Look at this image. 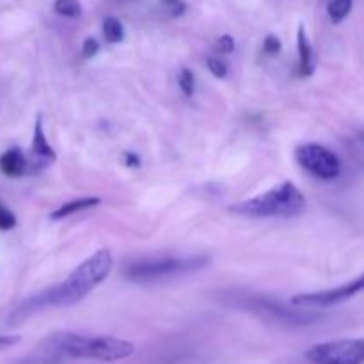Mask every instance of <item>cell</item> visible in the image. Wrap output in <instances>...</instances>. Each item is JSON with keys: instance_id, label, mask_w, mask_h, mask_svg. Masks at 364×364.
I'll return each mask as SVG.
<instances>
[{"instance_id": "1", "label": "cell", "mask_w": 364, "mask_h": 364, "mask_svg": "<svg viewBox=\"0 0 364 364\" xmlns=\"http://www.w3.org/2000/svg\"><path fill=\"white\" fill-rule=\"evenodd\" d=\"M112 270L111 251H96L91 258L80 263L73 270L62 283L39 291L36 295L29 297L25 302L20 304L11 314V322L29 318L31 314L39 311L50 309V307H68L80 302L85 295H89L96 286H100Z\"/></svg>"}, {"instance_id": "2", "label": "cell", "mask_w": 364, "mask_h": 364, "mask_svg": "<svg viewBox=\"0 0 364 364\" xmlns=\"http://www.w3.org/2000/svg\"><path fill=\"white\" fill-rule=\"evenodd\" d=\"M48 360L54 359H94L114 363L130 357L135 345L114 336H82L75 332H57L41 345Z\"/></svg>"}, {"instance_id": "3", "label": "cell", "mask_w": 364, "mask_h": 364, "mask_svg": "<svg viewBox=\"0 0 364 364\" xmlns=\"http://www.w3.org/2000/svg\"><path fill=\"white\" fill-rule=\"evenodd\" d=\"M304 208H306V197L302 192L291 181H283L260 196L231 204L230 211L247 218H286L302 214Z\"/></svg>"}, {"instance_id": "4", "label": "cell", "mask_w": 364, "mask_h": 364, "mask_svg": "<svg viewBox=\"0 0 364 364\" xmlns=\"http://www.w3.org/2000/svg\"><path fill=\"white\" fill-rule=\"evenodd\" d=\"M208 261L210 260L206 256L162 258V260L141 261V263L130 265L125 270V276L132 283H153V281L167 279V277L181 276V274L203 269Z\"/></svg>"}, {"instance_id": "5", "label": "cell", "mask_w": 364, "mask_h": 364, "mask_svg": "<svg viewBox=\"0 0 364 364\" xmlns=\"http://www.w3.org/2000/svg\"><path fill=\"white\" fill-rule=\"evenodd\" d=\"M311 364H364V337L318 343L306 352Z\"/></svg>"}, {"instance_id": "6", "label": "cell", "mask_w": 364, "mask_h": 364, "mask_svg": "<svg viewBox=\"0 0 364 364\" xmlns=\"http://www.w3.org/2000/svg\"><path fill=\"white\" fill-rule=\"evenodd\" d=\"M295 158L300 167L311 176L323 181H332L342 174V160L326 146L302 144L297 148Z\"/></svg>"}, {"instance_id": "7", "label": "cell", "mask_w": 364, "mask_h": 364, "mask_svg": "<svg viewBox=\"0 0 364 364\" xmlns=\"http://www.w3.org/2000/svg\"><path fill=\"white\" fill-rule=\"evenodd\" d=\"M360 291H364V272L359 277H356V279L342 284V286L313 291V293H300V295L291 299V304L297 307H304V309H329V307L343 304L352 299V297L359 295Z\"/></svg>"}, {"instance_id": "8", "label": "cell", "mask_w": 364, "mask_h": 364, "mask_svg": "<svg viewBox=\"0 0 364 364\" xmlns=\"http://www.w3.org/2000/svg\"><path fill=\"white\" fill-rule=\"evenodd\" d=\"M31 153H32V158H34V165L38 169H43V167H46V165H50L52 162L57 158V155H55V150L52 148L50 144H48V141H46L41 115H38V118H36Z\"/></svg>"}, {"instance_id": "9", "label": "cell", "mask_w": 364, "mask_h": 364, "mask_svg": "<svg viewBox=\"0 0 364 364\" xmlns=\"http://www.w3.org/2000/svg\"><path fill=\"white\" fill-rule=\"evenodd\" d=\"M0 171L8 178H20L27 174L29 160L20 148H11L0 155Z\"/></svg>"}, {"instance_id": "10", "label": "cell", "mask_w": 364, "mask_h": 364, "mask_svg": "<svg viewBox=\"0 0 364 364\" xmlns=\"http://www.w3.org/2000/svg\"><path fill=\"white\" fill-rule=\"evenodd\" d=\"M297 52H299V69H297L299 77H311L314 71V54L313 46H311L302 25H300L299 32H297Z\"/></svg>"}, {"instance_id": "11", "label": "cell", "mask_w": 364, "mask_h": 364, "mask_svg": "<svg viewBox=\"0 0 364 364\" xmlns=\"http://www.w3.org/2000/svg\"><path fill=\"white\" fill-rule=\"evenodd\" d=\"M100 203H102L100 197H94V196L80 197V200H73V201H69V203L59 206L55 211H52L50 218H52V220H61V218L69 217V215H73V214H78V211L91 210V208L98 206Z\"/></svg>"}, {"instance_id": "12", "label": "cell", "mask_w": 364, "mask_h": 364, "mask_svg": "<svg viewBox=\"0 0 364 364\" xmlns=\"http://www.w3.org/2000/svg\"><path fill=\"white\" fill-rule=\"evenodd\" d=\"M352 11V0H329L327 15L332 23H342Z\"/></svg>"}, {"instance_id": "13", "label": "cell", "mask_w": 364, "mask_h": 364, "mask_svg": "<svg viewBox=\"0 0 364 364\" xmlns=\"http://www.w3.org/2000/svg\"><path fill=\"white\" fill-rule=\"evenodd\" d=\"M104 36L108 43H121L125 38L123 23L114 16H107L104 20Z\"/></svg>"}, {"instance_id": "14", "label": "cell", "mask_w": 364, "mask_h": 364, "mask_svg": "<svg viewBox=\"0 0 364 364\" xmlns=\"http://www.w3.org/2000/svg\"><path fill=\"white\" fill-rule=\"evenodd\" d=\"M54 11L64 18H78L82 15V6L78 0H55Z\"/></svg>"}, {"instance_id": "15", "label": "cell", "mask_w": 364, "mask_h": 364, "mask_svg": "<svg viewBox=\"0 0 364 364\" xmlns=\"http://www.w3.org/2000/svg\"><path fill=\"white\" fill-rule=\"evenodd\" d=\"M178 85H180L183 96L190 98L194 96V89H196V78H194V73L188 68H183L180 71V77H178Z\"/></svg>"}, {"instance_id": "16", "label": "cell", "mask_w": 364, "mask_h": 364, "mask_svg": "<svg viewBox=\"0 0 364 364\" xmlns=\"http://www.w3.org/2000/svg\"><path fill=\"white\" fill-rule=\"evenodd\" d=\"M15 226H16L15 214H13L8 206H4V204L0 203V230L8 231V230H13Z\"/></svg>"}, {"instance_id": "17", "label": "cell", "mask_w": 364, "mask_h": 364, "mask_svg": "<svg viewBox=\"0 0 364 364\" xmlns=\"http://www.w3.org/2000/svg\"><path fill=\"white\" fill-rule=\"evenodd\" d=\"M206 66L210 69V73L214 75L215 78H224L227 75V66L224 64L220 59L217 57H208L206 59Z\"/></svg>"}, {"instance_id": "18", "label": "cell", "mask_w": 364, "mask_h": 364, "mask_svg": "<svg viewBox=\"0 0 364 364\" xmlns=\"http://www.w3.org/2000/svg\"><path fill=\"white\" fill-rule=\"evenodd\" d=\"M281 48H283V43H281V39L277 38V36L269 34L267 38H265V41H263V52H265V54L276 55V54H279Z\"/></svg>"}, {"instance_id": "19", "label": "cell", "mask_w": 364, "mask_h": 364, "mask_svg": "<svg viewBox=\"0 0 364 364\" xmlns=\"http://www.w3.org/2000/svg\"><path fill=\"white\" fill-rule=\"evenodd\" d=\"M98 52H100V45H98V41H96L94 38L85 39L84 46H82V54H84V57L91 59V57H94Z\"/></svg>"}, {"instance_id": "20", "label": "cell", "mask_w": 364, "mask_h": 364, "mask_svg": "<svg viewBox=\"0 0 364 364\" xmlns=\"http://www.w3.org/2000/svg\"><path fill=\"white\" fill-rule=\"evenodd\" d=\"M217 48L223 52V54H231V52L234 50V39L227 34L220 36V38H218V41H217Z\"/></svg>"}, {"instance_id": "21", "label": "cell", "mask_w": 364, "mask_h": 364, "mask_svg": "<svg viewBox=\"0 0 364 364\" xmlns=\"http://www.w3.org/2000/svg\"><path fill=\"white\" fill-rule=\"evenodd\" d=\"M22 342V337L16 336V334H6V336H0V352L6 349H11V346L18 345Z\"/></svg>"}, {"instance_id": "22", "label": "cell", "mask_w": 364, "mask_h": 364, "mask_svg": "<svg viewBox=\"0 0 364 364\" xmlns=\"http://www.w3.org/2000/svg\"><path fill=\"white\" fill-rule=\"evenodd\" d=\"M123 162L127 167H139L141 165V157H139L137 153H132V151H127V153L123 155Z\"/></svg>"}]
</instances>
